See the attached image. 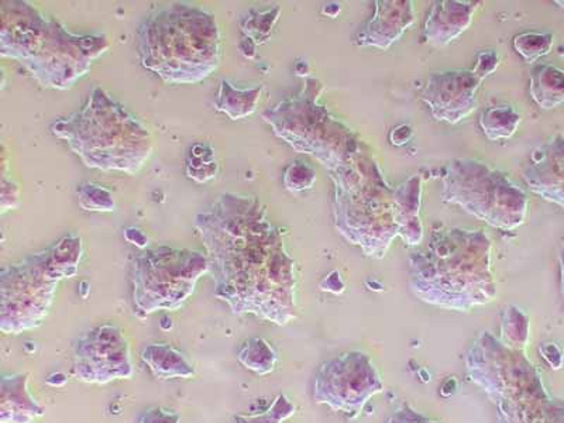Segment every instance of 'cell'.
<instances>
[{"label": "cell", "instance_id": "1", "mask_svg": "<svg viewBox=\"0 0 564 423\" xmlns=\"http://www.w3.org/2000/svg\"><path fill=\"white\" fill-rule=\"evenodd\" d=\"M215 296L234 315L285 325L295 316L294 260L254 196L224 194L196 218Z\"/></svg>", "mask_w": 564, "mask_h": 423}, {"label": "cell", "instance_id": "2", "mask_svg": "<svg viewBox=\"0 0 564 423\" xmlns=\"http://www.w3.org/2000/svg\"><path fill=\"white\" fill-rule=\"evenodd\" d=\"M108 48L104 35H75L26 2L3 3L0 52L19 59L43 87L73 88Z\"/></svg>", "mask_w": 564, "mask_h": 423}, {"label": "cell", "instance_id": "3", "mask_svg": "<svg viewBox=\"0 0 564 423\" xmlns=\"http://www.w3.org/2000/svg\"><path fill=\"white\" fill-rule=\"evenodd\" d=\"M138 48L141 65L165 84H198L219 67L220 30L208 10L175 3L141 22Z\"/></svg>", "mask_w": 564, "mask_h": 423}, {"label": "cell", "instance_id": "4", "mask_svg": "<svg viewBox=\"0 0 564 423\" xmlns=\"http://www.w3.org/2000/svg\"><path fill=\"white\" fill-rule=\"evenodd\" d=\"M52 133L90 169L133 175L153 150L149 129L104 89L95 87L84 108L55 120Z\"/></svg>", "mask_w": 564, "mask_h": 423}, {"label": "cell", "instance_id": "5", "mask_svg": "<svg viewBox=\"0 0 564 423\" xmlns=\"http://www.w3.org/2000/svg\"><path fill=\"white\" fill-rule=\"evenodd\" d=\"M83 239L64 236L58 243L9 265L0 275V330L20 335L43 324L59 281L77 275Z\"/></svg>", "mask_w": 564, "mask_h": 423}, {"label": "cell", "instance_id": "6", "mask_svg": "<svg viewBox=\"0 0 564 423\" xmlns=\"http://www.w3.org/2000/svg\"><path fill=\"white\" fill-rule=\"evenodd\" d=\"M208 256L196 250L158 247L134 257L132 300L135 314L183 308L196 282L209 273Z\"/></svg>", "mask_w": 564, "mask_h": 423}, {"label": "cell", "instance_id": "7", "mask_svg": "<svg viewBox=\"0 0 564 423\" xmlns=\"http://www.w3.org/2000/svg\"><path fill=\"white\" fill-rule=\"evenodd\" d=\"M274 133L295 150L315 155L325 165L335 164L334 155L327 149L326 140L330 141L344 134L325 108L316 105L315 97H310V87L302 90L295 98L284 100L274 109L263 115ZM337 148L335 143H332Z\"/></svg>", "mask_w": 564, "mask_h": 423}, {"label": "cell", "instance_id": "8", "mask_svg": "<svg viewBox=\"0 0 564 423\" xmlns=\"http://www.w3.org/2000/svg\"><path fill=\"white\" fill-rule=\"evenodd\" d=\"M73 375L88 384L102 386L133 379L132 351L123 332L106 324L79 337L74 345Z\"/></svg>", "mask_w": 564, "mask_h": 423}, {"label": "cell", "instance_id": "9", "mask_svg": "<svg viewBox=\"0 0 564 423\" xmlns=\"http://www.w3.org/2000/svg\"><path fill=\"white\" fill-rule=\"evenodd\" d=\"M525 178L533 193L564 209V135H553L532 154Z\"/></svg>", "mask_w": 564, "mask_h": 423}, {"label": "cell", "instance_id": "10", "mask_svg": "<svg viewBox=\"0 0 564 423\" xmlns=\"http://www.w3.org/2000/svg\"><path fill=\"white\" fill-rule=\"evenodd\" d=\"M485 77L486 75L473 73H451L443 75L441 79L431 78L425 100L431 105V109L435 110L433 113H436V110L443 113L445 109L442 120L455 123L473 109L468 99L473 98L478 84Z\"/></svg>", "mask_w": 564, "mask_h": 423}, {"label": "cell", "instance_id": "11", "mask_svg": "<svg viewBox=\"0 0 564 423\" xmlns=\"http://www.w3.org/2000/svg\"><path fill=\"white\" fill-rule=\"evenodd\" d=\"M28 372L0 380V423H33L45 414L44 406L30 394Z\"/></svg>", "mask_w": 564, "mask_h": 423}, {"label": "cell", "instance_id": "12", "mask_svg": "<svg viewBox=\"0 0 564 423\" xmlns=\"http://www.w3.org/2000/svg\"><path fill=\"white\" fill-rule=\"evenodd\" d=\"M141 360L158 380H189L196 376L193 362L184 352L167 344H151L141 350Z\"/></svg>", "mask_w": 564, "mask_h": 423}, {"label": "cell", "instance_id": "13", "mask_svg": "<svg viewBox=\"0 0 564 423\" xmlns=\"http://www.w3.org/2000/svg\"><path fill=\"white\" fill-rule=\"evenodd\" d=\"M531 94L542 109L564 104V70L547 64L532 69Z\"/></svg>", "mask_w": 564, "mask_h": 423}, {"label": "cell", "instance_id": "14", "mask_svg": "<svg viewBox=\"0 0 564 423\" xmlns=\"http://www.w3.org/2000/svg\"><path fill=\"white\" fill-rule=\"evenodd\" d=\"M263 88L238 89L229 83L221 80L218 97L215 99V108L219 112L229 116L231 120L247 118L256 112Z\"/></svg>", "mask_w": 564, "mask_h": 423}, {"label": "cell", "instance_id": "15", "mask_svg": "<svg viewBox=\"0 0 564 423\" xmlns=\"http://www.w3.org/2000/svg\"><path fill=\"white\" fill-rule=\"evenodd\" d=\"M238 360L246 370L253 371L257 376H267L274 371L279 357L269 341L261 337H251L240 347Z\"/></svg>", "mask_w": 564, "mask_h": 423}, {"label": "cell", "instance_id": "16", "mask_svg": "<svg viewBox=\"0 0 564 423\" xmlns=\"http://www.w3.org/2000/svg\"><path fill=\"white\" fill-rule=\"evenodd\" d=\"M186 175L196 183H208L218 173L214 150L206 144H194L186 154Z\"/></svg>", "mask_w": 564, "mask_h": 423}, {"label": "cell", "instance_id": "17", "mask_svg": "<svg viewBox=\"0 0 564 423\" xmlns=\"http://www.w3.org/2000/svg\"><path fill=\"white\" fill-rule=\"evenodd\" d=\"M500 119L494 118L490 110H487L485 116H482L481 126L488 139L510 138L516 132L518 124H520V116L513 112L510 106H502L500 108Z\"/></svg>", "mask_w": 564, "mask_h": 423}, {"label": "cell", "instance_id": "18", "mask_svg": "<svg viewBox=\"0 0 564 423\" xmlns=\"http://www.w3.org/2000/svg\"><path fill=\"white\" fill-rule=\"evenodd\" d=\"M517 52L527 59L528 63H535L538 58L551 53L553 45L552 34L527 33L518 35L516 39Z\"/></svg>", "mask_w": 564, "mask_h": 423}, {"label": "cell", "instance_id": "19", "mask_svg": "<svg viewBox=\"0 0 564 423\" xmlns=\"http://www.w3.org/2000/svg\"><path fill=\"white\" fill-rule=\"evenodd\" d=\"M294 411L289 398L279 395L269 410L257 415H236L231 423H282L294 415Z\"/></svg>", "mask_w": 564, "mask_h": 423}, {"label": "cell", "instance_id": "20", "mask_svg": "<svg viewBox=\"0 0 564 423\" xmlns=\"http://www.w3.org/2000/svg\"><path fill=\"white\" fill-rule=\"evenodd\" d=\"M80 208L89 212H112L115 203L112 194L97 184H83L78 188Z\"/></svg>", "mask_w": 564, "mask_h": 423}, {"label": "cell", "instance_id": "21", "mask_svg": "<svg viewBox=\"0 0 564 423\" xmlns=\"http://www.w3.org/2000/svg\"><path fill=\"white\" fill-rule=\"evenodd\" d=\"M279 13L280 8L265 13H257L256 17L250 14L249 18L241 20V30L246 33L247 39L253 40L256 44L263 43L273 30Z\"/></svg>", "mask_w": 564, "mask_h": 423}, {"label": "cell", "instance_id": "22", "mask_svg": "<svg viewBox=\"0 0 564 423\" xmlns=\"http://www.w3.org/2000/svg\"><path fill=\"white\" fill-rule=\"evenodd\" d=\"M310 173H312V170L310 167H305V165H291V167L286 170L284 176L286 188L291 191L311 188V185L314 184L315 181V174L306 175Z\"/></svg>", "mask_w": 564, "mask_h": 423}, {"label": "cell", "instance_id": "23", "mask_svg": "<svg viewBox=\"0 0 564 423\" xmlns=\"http://www.w3.org/2000/svg\"><path fill=\"white\" fill-rule=\"evenodd\" d=\"M139 423H181V416L176 414V412L155 406L145 411L144 414L140 416Z\"/></svg>", "mask_w": 564, "mask_h": 423}, {"label": "cell", "instance_id": "24", "mask_svg": "<svg viewBox=\"0 0 564 423\" xmlns=\"http://www.w3.org/2000/svg\"><path fill=\"white\" fill-rule=\"evenodd\" d=\"M561 260H562V270H563V282H564V246L561 253Z\"/></svg>", "mask_w": 564, "mask_h": 423}, {"label": "cell", "instance_id": "25", "mask_svg": "<svg viewBox=\"0 0 564 423\" xmlns=\"http://www.w3.org/2000/svg\"><path fill=\"white\" fill-rule=\"evenodd\" d=\"M557 4H562V8H564V2H556Z\"/></svg>", "mask_w": 564, "mask_h": 423}]
</instances>
